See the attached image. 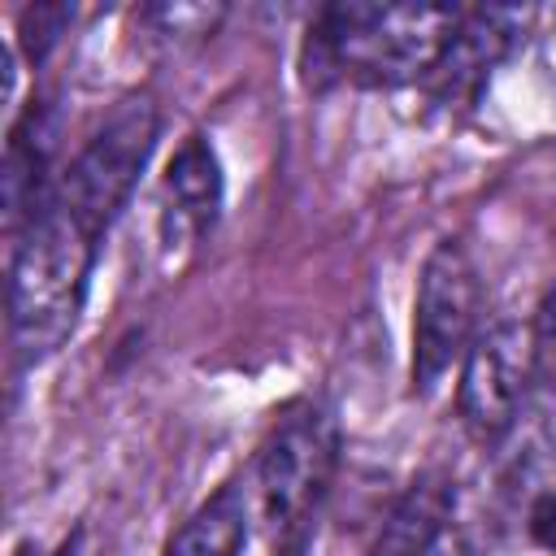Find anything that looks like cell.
I'll return each mask as SVG.
<instances>
[{
    "label": "cell",
    "instance_id": "obj_10",
    "mask_svg": "<svg viewBox=\"0 0 556 556\" xmlns=\"http://www.w3.org/2000/svg\"><path fill=\"white\" fill-rule=\"evenodd\" d=\"M452 521V486L443 478L413 482L378 530L374 556H413Z\"/></svg>",
    "mask_w": 556,
    "mask_h": 556
},
{
    "label": "cell",
    "instance_id": "obj_4",
    "mask_svg": "<svg viewBox=\"0 0 556 556\" xmlns=\"http://www.w3.org/2000/svg\"><path fill=\"white\" fill-rule=\"evenodd\" d=\"M339 421L326 404L287 408L256 456V504L269 530L300 534L339 469Z\"/></svg>",
    "mask_w": 556,
    "mask_h": 556
},
{
    "label": "cell",
    "instance_id": "obj_5",
    "mask_svg": "<svg viewBox=\"0 0 556 556\" xmlns=\"http://www.w3.org/2000/svg\"><path fill=\"white\" fill-rule=\"evenodd\" d=\"M482 278L460 239H439L421 261L413 300V387L434 391L478 339Z\"/></svg>",
    "mask_w": 556,
    "mask_h": 556
},
{
    "label": "cell",
    "instance_id": "obj_13",
    "mask_svg": "<svg viewBox=\"0 0 556 556\" xmlns=\"http://www.w3.org/2000/svg\"><path fill=\"white\" fill-rule=\"evenodd\" d=\"M70 22V9H26L22 13V30H35V56H43L52 48V39L61 35V26Z\"/></svg>",
    "mask_w": 556,
    "mask_h": 556
},
{
    "label": "cell",
    "instance_id": "obj_14",
    "mask_svg": "<svg viewBox=\"0 0 556 556\" xmlns=\"http://www.w3.org/2000/svg\"><path fill=\"white\" fill-rule=\"evenodd\" d=\"M413 556H473V547H469V539H465V530L456 526V521H447L421 552H413Z\"/></svg>",
    "mask_w": 556,
    "mask_h": 556
},
{
    "label": "cell",
    "instance_id": "obj_2",
    "mask_svg": "<svg viewBox=\"0 0 556 556\" xmlns=\"http://www.w3.org/2000/svg\"><path fill=\"white\" fill-rule=\"evenodd\" d=\"M100 239L52 200L17 230L9 256V339L22 365L48 361L78 326Z\"/></svg>",
    "mask_w": 556,
    "mask_h": 556
},
{
    "label": "cell",
    "instance_id": "obj_1",
    "mask_svg": "<svg viewBox=\"0 0 556 556\" xmlns=\"http://www.w3.org/2000/svg\"><path fill=\"white\" fill-rule=\"evenodd\" d=\"M465 9L447 4H326L304 39L308 87H404L434 74Z\"/></svg>",
    "mask_w": 556,
    "mask_h": 556
},
{
    "label": "cell",
    "instance_id": "obj_8",
    "mask_svg": "<svg viewBox=\"0 0 556 556\" xmlns=\"http://www.w3.org/2000/svg\"><path fill=\"white\" fill-rule=\"evenodd\" d=\"M517 39V13L513 9H465L434 74L426 78L439 100H473L486 74L508 56Z\"/></svg>",
    "mask_w": 556,
    "mask_h": 556
},
{
    "label": "cell",
    "instance_id": "obj_15",
    "mask_svg": "<svg viewBox=\"0 0 556 556\" xmlns=\"http://www.w3.org/2000/svg\"><path fill=\"white\" fill-rule=\"evenodd\" d=\"M274 556H300V539H291L282 552H274Z\"/></svg>",
    "mask_w": 556,
    "mask_h": 556
},
{
    "label": "cell",
    "instance_id": "obj_11",
    "mask_svg": "<svg viewBox=\"0 0 556 556\" xmlns=\"http://www.w3.org/2000/svg\"><path fill=\"white\" fill-rule=\"evenodd\" d=\"M530 339H534V374L539 382L556 387V282L547 287L534 321H530Z\"/></svg>",
    "mask_w": 556,
    "mask_h": 556
},
{
    "label": "cell",
    "instance_id": "obj_7",
    "mask_svg": "<svg viewBox=\"0 0 556 556\" xmlns=\"http://www.w3.org/2000/svg\"><path fill=\"white\" fill-rule=\"evenodd\" d=\"M226 200V178L213 143L204 135H187L178 152L165 165L161 178V235L169 248H191L200 243Z\"/></svg>",
    "mask_w": 556,
    "mask_h": 556
},
{
    "label": "cell",
    "instance_id": "obj_12",
    "mask_svg": "<svg viewBox=\"0 0 556 556\" xmlns=\"http://www.w3.org/2000/svg\"><path fill=\"white\" fill-rule=\"evenodd\" d=\"M530 534H534V543L539 547H547V552H556V482L552 486H543L539 495H534V504H530Z\"/></svg>",
    "mask_w": 556,
    "mask_h": 556
},
{
    "label": "cell",
    "instance_id": "obj_6",
    "mask_svg": "<svg viewBox=\"0 0 556 556\" xmlns=\"http://www.w3.org/2000/svg\"><path fill=\"white\" fill-rule=\"evenodd\" d=\"M534 378L539 374H534V339H530V326L495 321V326L478 330V339L469 343V352L460 361V382H456L460 426L478 443L504 439L517 426Z\"/></svg>",
    "mask_w": 556,
    "mask_h": 556
},
{
    "label": "cell",
    "instance_id": "obj_3",
    "mask_svg": "<svg viewBox=\"0 0 556 556\" xmlns=\"http://www.w3.org/2000/svg\"><path fill=\"white\" fill-rule=\"evenodd\" d=\"M156 135H161L156 104L148 96L122 100L104 117V126L78 148V156L52 187V204L61 213H70L91 239H100L113 226V217L122 213V204L130 200V191L156 148Z\"/></svg>",
    "mask_w": 556,
    "mask_h": 556
},
{
    "label": "cell",
    "instance_id": "obj_9",
    "mask_svg": "<svg viewBox=\"0 0 556 556\" xmlns=\"http://www.w3.org/2000/svg\"><path fill=\"white\" fill-rule=\"evenodd\" d=\"M243 543H248V504L239 486H222L169 534L161 556H243Z\"/></svg>",
    "mask_w": 556,
    "mask_h": 556
}]
</instances>
